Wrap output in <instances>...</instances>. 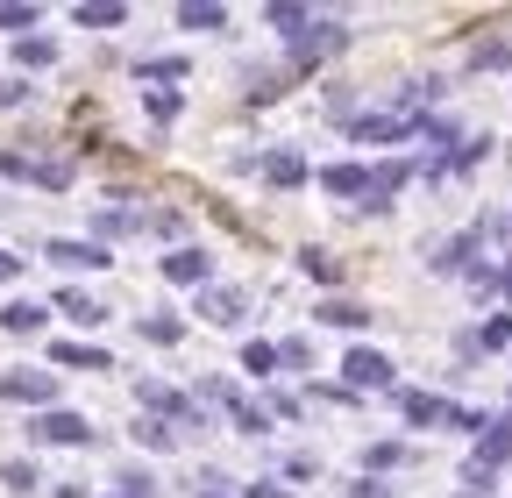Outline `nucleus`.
I'll return each instance as SVG.
<instances>
[{
    "label": "nucleus",
    "mask_w": 512,
    "mask_h": 498,
    "mask_svg": "<svg viewBox=\"0 0 512 498\" xmlns=\"http://www.w3.org/2000/svg\"><path fill=\"white\" fill-rule=\"evenodd\" d=\"M313 321H320V328H342V335H363V328H370V306H363V299H320Z\"/></svg>",
    "instance_id": "obj_13"
},
{
    "label": "nucleus",
    "mask_w": 512,
    "mask_h": 498,
    "mask_svg": "<svg viewBox=\"0 0 512 498\" xmlns=\"http://www.w3.org/2000/svg\"><path fill=\"white\" fill-rule=\"evenodd\" d=\"M342 385H349V392H392V385H399V363L384 356V349H370V342H356V349L342 356Z\"/></svg>",
    "instance_id": "obj_1"
},
{
    "label": "nucleus",
    "mask_w": 512,
    "mask_h": 498,
    "mask_svg": "<svg viewBox=\"0 0 512 498\" xmlns=\"http://www.w3.org/2000/svg\"><path fill=\"white\" fill-rule=\"evenodd\" d=\"M192 314H200L207 328H242V314H249V299H242L235 285H207V292H200V306H192Z\"/></svg>",
    "instance_id": "obj_6"
},
{
    "label": "nucleus",
    "mask_w": 512,
    "mask_h": 498,
    "mask_svg": "<svg viewBox=\"0 0 512 498\" xmlns=\"http://www.w3.org/2000/svg\"><path fill=\"white\" fill-rule=\"evenodd\" d=\"M15 57H22V72H43V65H57V43L50 36H22Z\"/></svg>",
    "instance_id": "obj_26"
},
{
    "label": "nucleus",
    "mask_w": 512,
    "mask_h": 498,
    "mask_svg": "<svg viewBox=\"0 0 512 498\" xmlns=\"http://www.w3.org/2000/svg\"><path fill=\"white\" fill-rule=\"evenodd\" d=\"M29 442H50V449H86V442H93V427H86V413L50 406V413H36V420H29Z\"/></svg>",
    "instance_id": "obj_2"
},
{
    "label": "nucleus",
    "mask_w": 512,
    "mask_h": 498,
    "mask_svg": "<svg viewBox=\"0 0 512 498\" xmlns=\"http://www.w3.org/2000/svg\"><path fill=\"white\" fill-rule=\"evenodd\" d=\"M43 306L36 299H8V306H0V328H8V335H43Z\"/></svg>",
    "instance_id": "obj_18"
},
{
    "label": "nucleus",
    "mask_w": 512,
    "mask_h": 498,
    "mask_svg": "<svg viewBox=\"0 0 512 498\" xmlns=\"http://www.w3.org/2000/svg\"><path fill=\"white\" fill-rule=\"evenodd\" d=\"M0 178H36V164L22 150H0Z\"/></svg>",
    "instance_id": "obj_33"
},
{
    "label": "nucleus",
    "mask_w": 512,
    "mask_h": 498,
    "mask_svg": "<svg viewBox=\"0 0 512 498\" xmlns=\"http://www.w3.org/2000/svg\"><path fill=\"white\" fill-rule=\"evenodd\" d=\"M29 185H50V193H57V185H72V164L50 157V164H36V178H29Z\"/></svg>",
    "instance_id": "obj_32"
},
{
    "label": "nucleus",
    "mask_w": 512,
    "mask_h": 498,
    "mask_svg": "<svg viewBox=\"0 0 512 498\" xmlns=\"http://www.w3.org/2000/svg\"><path fill=\"white\" fill-rule=\"evenodd\" d=\"M29 100V79H0V107H22Z\"/></svg>",
    "instance_id": "obj_35"
},
{
    "label": "nucleus",
    "mask_w": 512,
    "mask_h": 498,
    "mask_svg": "<svg viewBox=\"0 0 512 498\" xmlns=\"http://www.w3.org/2000/svg\"><path fill=\"white\" fill-rule=\"evenodd\" d=\"M477 242H484V228H463V235H448V242H434V271H448V278H456V271H470V257H477Z\"/></svg>",
    "instance_id": "obj_9"
},
{
    "label": "nucleus",
    "mask_w": 512,
    "mask_h": 498,
    "mask_svg": "<svg viewBox=\"0 0 512 498\" xmlns=\"http://www.w3.org/2000/svg\"><path fill=\"white\" fill-rule=\"evenodd\" d=\"M72 22H79V29H121V22H128V8H121V0H79Z\"/></svg>",
    "instance_id": "obj_19"
},
{
    "label": "nucleus",
    "mask_w": 512,
    "mask_h": 498,
    "mask_svg": "<svg viewBox=\"0 0 512 498\" xmlns=\"http://www.w3.org/2000/svg\"><path fill=\"white\" fill-rule=\"evenodd\" d=\"M107 498H128V491H107Z\"/></svg>",
    "instance_id": "obj_40"
},
{
    "label": "nucleus",
    "mask_w": 512,
    "mask_h": 498,
    "mask_svg": "<svg viewBox=\"0 0 512 498\" xmlns=\"http://www.w3.org/2000/svg\"><path fill=\"white\" fill-rule=\"evenodd\" d=\"M136 72H143L150 86L164 79V93H171V79H185V57H150V65H136Z\"/></svg>",
    "instance_id": "obj_30"
},
{
    "label": "nucleus",
    "mask_w": 512,
    "mask_h": 498,
    "mask_svg": "<svg viewBox=\"0 0 512 498\" xmlns=\"http://www.w3.org/2000/svg\"><path fill=\"white\" fill-rule=\"evenodd\" d=\"M342 43H349V29H342V22H313V29L292 43V72H313L320 57H335Z\"/></svg>",
    "instance_id": "obj_5"
},
{
    "label": "nucleus",
    "mask_w": 512,
    "mask_h": 498,
    "mask_svg": "<svg viewBox=\"0 0 512 498\" xmlns=\"http://www.w3.org/2000/svg\"><path fill=\"white\" fill-rule=\"evenodd\" d=\"M463 498H470V491H463Z\"/></svg>",
    "instance_id": "obj_41"
},
{
    "label": "nucleus",
    "mask_w": 512,
    "mask_h": 498,
    "mask_svg": "<svg viewBox=\"0 0 512 498\" xmlns=\"http://www.w3.org/2000/svg\"><path fill=\"white\" fill-rule=\"evenodd\" d=\"M157 271H164L171 285H200V292L214 285V257H207V249H171V257H164Z\"/></svg>",
    "instance_id": "obj_7"
},
{
    "label": "nucleus",
    "mask_w": 512,
    "mask_h": 498,
    "mask_svg": "<svg viewBox=\"0 0 512 498\" xmlns=\"http://www.w3.org/2000/svg\"><path fill=\"white\" fill-rule=\"evenodd\" d=\"M0 484H8L15 498H29V491L43 484V470H36V463H0Z\"/></svg>",
    "instance_id": "obj_28"
},
{
    "label": "nucleus",
    "mask_w": 512,
    "mask_h": 498,
    "mask_svg": "<svg viewBox=\"0 0 512 498\" xmlns=\"http://www.w3.org/2000/svg\"><path fill=\"white\" fill-rule=\"evenodd\" d=\"M50 363H64V370H114V356L93 349V342H50Z\"/></svg>",
    "instance_id": "obj_15"
},
{
    "label": "nucleus",
    "mask_w": 512,
    "mask_h": 498,
    "mask_svg": "<svg viewBox=\"0 0 512 498\" xmlns=\"http://www.w3.org/2000/svg\"><path fill=\"white\" fill-rule=\"evenodd\" d=\"M22 278V257H15V249H0V285H15Z\"/></svg>",
    "instance_id": "obj_37"
},
{
    "label": "nucleus",
    "mask_w": 512,
    "mask_h": 498,
    "mask_svg": "<svg viewBox=\"0 0 512 498\" xmlns=\"http://www.w3.org/2000/svg\"><path fill=\"white\" fill-rule=\"evenodd\" d=\"M171 442H178V427H164V420H136V449H157V456H164Z\"/></svg>",
    "instance_id": "obj_29"
},
{
    "label": "nucleus",
    "mask_w": 512,
    "mask_h": 498,
    "mask_svg": "<svg viewBox=\"0 0 512 498\" xmlns=\"http://www.w3.org/2000/svg\"><path fill=\"white\" fill-rule=\"evenodd\" d=\"M264 178L278 185V193H299V185H306V157L299 150H271L264 157Z\"/></svg>",
    "instance_id": "obj_16"
},
{
    "label": "nucleus",
    "mask_w": 512,
    "mask_h": 498,
    "mask_svg": "<svg viewBox=\"0 0 512 498\" xmlns=\"http://www.w3.org/2000/svg\"><path fill=\"white\" fill-rule=\"evenodd\" d=\"M0 399H15V406H36V413H50V399H57V370H8L0 378Z\"/></svg>",
    "instance_id": "obj_4"
},
{
    "label": "nucleus",
    "mask_w": 512,
    "mask_h": 498,
    "mask_svg": "<svg viewBox=\"0 0 512 498\" xmlns=\"http://www.w3.org/2000/svg\"><path fill=\"white\" fill-rule=\"evenodd\" d=\"M264 22H271L285 43H299V36L320 22V15H313V8H299V0H264Z\"/></svg>",
    "instance_id": "obj_12"
},
{
    "label": "nucleus",
    "mask_w": 512,
    "mask_h": 498,
    "mask_svg": "<svg viewBox=\"0 0 512 498\" xmlns=\"http://www.w3.org/2000/svg\"><path fill=\"white\" fill-rule=\"evenodd\" d=\"M363 463H370V470H399V463H413V449H406V442H370Z\"/></svg>",
    "instance_id": "obj_27"
},
{
    "label": "nucleus",
    "mask_w": 512,
    "mask_h": 498,
    "mask_svg": "<svg viewBox=\"0 0 512 498\" xmlns=\"http://www.w3.org/2000/svg\"><path fill=\"white\" fill-rule=\"evenodd\" d=\"M278 363H285V356H278V342H242V370H249V378H271Z\"/></svg>",
    "instance_id": "obj_23"
},
{
    "label": "nucleus",
    "mask_w": 512,
    "mask_h": 498,
    "mask_svg": "<svg viewBox=\"0 0 512 498\" xmlns=\"http://www.w3.org/2000/svg\"><path fill=\"white\" fill-rule=\"evenodd\" d=\"M249 498H292V491H285V484H271V477H264V484H249Z\"/></svg>",
    "instance_id": "obj_38"
},
{
    "label": "nucleus",
    "mask_w": 512,
    "mask_h": 498,
    "mask_svg": "<svg viewBox=\"0 0 512 498\" xmlns=\"http://www.w3.org/2000/svg\"><path fill=\"white\" fill-rule=\"evenodd\" d=\"M498 299H512V257L498 264Z\"/></svg>",
    "instance_id": "obj_39"
},
{
    "label": "nucleus",
    "mask_w": 512,
    "mask_h": 498,
    "mask_svg": "<svg viewBox=\"0 0 512 498\" xmlns=\"http://www.w3.org/2000/svg\"><path fill=\"white\" fill-rule=\"evenodd\" d=\"M36 22H43L36 0H0V36H22V29H36Z\"/></svg>",
    "instance_id": "obj_21"
},
{
    "label": "nucleus",
    "mask_w": 512,
    "mask_h": 498,
    "mask_svg": "<svg viewBox=\"0 0 512 498\" xmlns=\"http://www.w3.org/2000/svg\"><path fill=\"white\" fill-rule=\"evenodd\" d=\"M505 65H512V43L505 36H491V43L470 50V72H505Z\"/></svg>",
    "instance_id": "obj_25"
},
{
    "label": "nucleus",
    "mask_w": 512,
    "mask_h": 498,
    "mask_svg": "<svg viewBox=\"0 0 512 498\" xmlns=\"http://www.w3.org/2000/svg\"><path fill=\"white\" fill-rule=\"evenodd\" d=\"M320 193H335V200H370V171H363V164H320Z\"/></svg>",
    "instance_id": "obj_11"
},
{
    "label": "nucleus",
    "mask_w": 512,
    "mask_h": 498,
    "mask_svg": "<svg viewBox=\"0 0 512 498\" xmlns=\"http://www.w3.org/2000/svg\"><path fill=\"white\" fill-rule=\"evenodd\" d=\"M299 271L313 285H342V257H328V249H299Z\"/></svg>",
    "instance_id": "obj_22"
},
{
    "label": "nucleus",
    "mask_w": 512,
    "mask_h": 498,
    "mask_svg": "<svg viewBox=\"0 0 512 498\" xmlns=\"http://www.w3.org/2000/svg\"><path fill=\"white\" fill-rule=\"evenodd\" d=\"M349 136H356V143H406V136H420V121H399V114H363V121H349Z\"/></svg>",
    "instance_id": "obj_8"
},
{
    "label": "nucleus",
    "mask_w": 512,
    "mask_h": 498,
    "mask_svg": "<svg viewBox=\"0 0 512 498\" xmlns=\"http://www.w3.org/2000/svg\"><path fill=\"white\" fill-rule=\"evenodd\" d=\"M57 314L72 321V328H100V321H107V306H100L93 292H79V285H72V292H57Z\"/></svg>",
    "instance_id": "obj_14"
},
{
    "label": "nucleus",
    "mask_w": 512,
    "mask_h": 498,
    "mask_svg": "<svg viewBox=\"0 0 512 498\" xmlns=\"http://www.w3.org/2000/svg\"><path fill=\"white\" fill-rule=\"evenodd\" d=\"M178 29H228V8H221V0H185V8H178Z\"/></svg>",
    "instance_id": "obj_20"
},
{
    "label": "nucleus",
    "mask_w": 512,
    "mask_h": 498,
    "mask_svg": "<svg viewBox=\"0 0 512 498\" xmlns=\"http://www.w3.org/2000/svg\"><path fill=\"white\" fill-rule=\"evenodd\" d=\"M43 257H50L57 271H107V264H114V249L93 242V235H86V242H79V235H57V242H43Z\"/></svg>",
    "instance_id": "obj_3"
},
{
    "label": "nucleus",
    "mask_w": 512,
    "mask_h": 498,
    "mask_svg": "<svg viewBox=\"0 0 512 498\" xmlns=\"http://www.w3.org/2000/svg\"><path fill=\"white\" fill-rule=\"evenodd\" d=\"M143 107H150V121H178V93H150Z\"/></svg>",
    "instance_id": "obj_34"
},
{
    "label": "nucleus",
    "mask_w": 512,
    "mask_h": 498,
    "mask_svg": "<svg viewBox=\"0 0 512 498\" xmlns=\"http://www.w3.org/2000/svg\"><path fill=\"white\" fill-rule=\"evenodd\" d=\"M512 342V314H491L484 328H477V349H505Z\"/></svg>",
    "instance_id": "obj_31"
},
{
    "label": "nucleus",
    "mask_w": 512,
    "mask_h": 498,
    "mask_svg": "<svg viewBox=\"0 0 512 498\" xmlns=\"http://www.w3.org/2000/svg\"><path fill=\"white\" fill-rule=\"evenodd\" d=\"M178 228H185V214H171V207H164V214H150V235H178Z\"/></svg>",
    "instance_id": "obj_36"
},
{
    "label": "nucleus",
    "mask_w": 512,
    "mask_h": 498,
    "mask_svg": "<svg viewBox=\"0 0 512 498\" xmlns=\"http://www.w3.org/2000/svg\"><path fill=\"white\" fill-rule=\"evenodd\" d=\"M477 463L484 470H505L512 463V413H491V427L477 434Z\"/></svg>",
    "instance_id": "obj_10"
},
{
    "label": "nucleus",
    "mask_w": 512,
    "mask_h": 498,
    "mask_svg": "<svg viewBox=\"0 0 512 498\" xmlns=\"http://www.w3.org/2000/svg\"><path fill=\"white\" fill-rule=\"evenodd\" d=\"M143 342L171 349V342H185V321H178V314H143Z\"/></svg>",
    "instance_id": "obj_24"
},
{
    "label": "nucleus",
    "mask_w": 512,
    "mask_h": 498,
    "mask_svg": "<svg viewBox=\"0 0 512 498\" xmlns=\"http://www.w3.org/2000/svg\"><path fill=\"white\" fill-rule=\"evenodd\" d=\"M399 413H406V427H441V420H448V399H434V392H399Z\"/></svg>",
    "instance_id": "obj_17"
}]
</instances>
